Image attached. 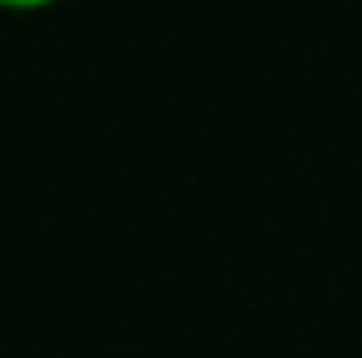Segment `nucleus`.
<instances>
[{
	"label": "nucleus",
	"instance_id": "obj_1",
	"mask_svg": "<svg viewBox=\"0 0 362 358\" xmlns=\"http://www.w3.org/2000/svg\"><path fill=\"white\" fill-rule=\"evenodd\" d=\"M51 4H59V0H0L4 13H38V8H51Z\"/></svg>",
	"mask_w": 362,
	"mask_h": 358
}]
</instances>
